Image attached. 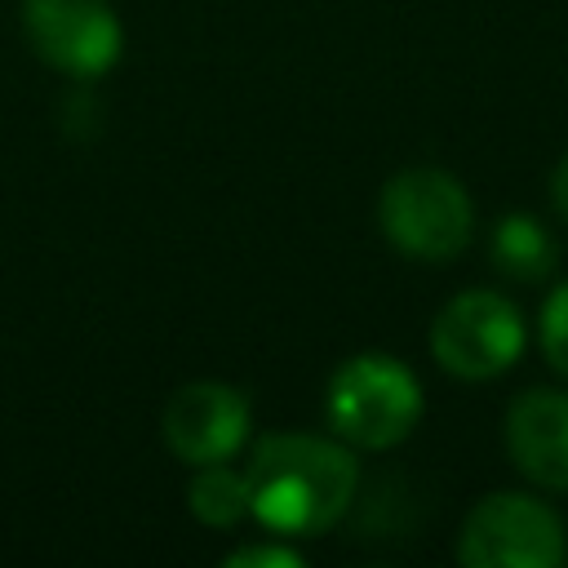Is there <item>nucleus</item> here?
Returning <instances> with one entry per match:
<instances>
[{
  "mask_svg": "<svg viewBox=\"0 0 568 568\" xmlns=\"http://www.w3.org/2000/svg\"><path fill=\"white\" fill-rule=\"evenodd\" d=\"M248 515L280 537H315L355 501V457L320 435H266L248 466Z\"/></svg>",
  "mask_w": 568,
  "mask_h": 568,
  "instance_id": "obj_1",
  "label": "nucleus"
},
{
  "mask_svg": "<svg viewBox=\"0 0 568 568\" xmlns=\"http://www.w3.org/2000/svg\"><path fill=\"white\" fill-rule=\"evenodd\" d=\"M386 240L417 262H453L475 231L466 186L448 169H399L377 195Z\"/></svg>",
  "mask_w": 568,
  "mask_h": 568,
  "instance_id": "obj_2",
  "label": "nucleus"
},
{
  "mask_svg": "<svg viewBox=\"0 0 568 568\" xmlns=\"http://www.w3.org/2000/svg\"><path fill=\"white\" fill-rule=\"evenodd\" d=\"M324 413L346 444L390 448L413 435L422 417V386L399 359L382 351H364L333 373Z\"/></svg>",
  "mask_w": 568,
  "mask_h": 568,
  "instance_id": "obj_3",
  "label": "nucleus"
},
{
  "mask_svg": "<svg viewBox=\"0 0 568 568\" xmlns=\"http://www.w3.org/2000/svg\"><path fill=\"white\" fill-rule=\"evenodd\" d=\"M457 559L466 568H564V519L528 493H488L470 506L457 532Z\"/></svg>",
  "mask_w": 568,
  "mask_h": 568,
  "instance_id": "obj_4",
  "label": "nucleus"
},
{
  "mask_svg": "<svg viewBox=\"0 0 568 568\" xmlns=\"http://www.w3.org/2000/svg\"><path fill=\"white\" fill-rule=\"evenodd\" d=\"M524 315L493 288L457 293L430 324V355L462 382H488L524 355Z\"/></svg>",
  "mask_w": 568,
  "mask_h": 568,
  "instance_id": "obj_5",
  "label": "nucleus"
},
{
  "mask_svg": "<svg viewBox=\"0 0 568 568\" xmlns=\"http://www.w3.org/2000/svg\"><path fill=\"white\" fill-rule=\"evenodd\" d=\"M27 44L71 80H98L120 62L124 31L106 0H22Z\"/></svg>",
  "mask_w": 568,
  "mask_h": 568,
  "instance_id": "obj_6",
  "label": "nucleus"
},
{
  "mask_svg": "<svg viewBox=\"0 0 568 568\" xmlns=\"http://www.w3.org/2000/svg\"><path fill=\"white\" fill-rule=\"evenodd\" d=\"M253 408L226 382H191L164 408V444L186 466L231 462L248 439Z\"/></svg>",
  "mask_w": 568,
  "mask_h": 568,
  "instance_id": "obj_7",
  "label": "nucleus"
},
{
  "mask_svg": "<svg viewBox=\"0 0 568 568\" xmlns=\"http://www.w3.org/2000/svg\"><path fill=\"white\" fill-rule=\"evenodd\" d=\"M506 453L519 475L568 493V390L532 386L506 408Z\"/></svg>",
  "mask_w": 568,
  "mask_h": 568,
  "instance_id": "obj_8",
  "label": "nucleus"
},
{
  "mask_svg": "<svg viewBox=\"0 0 568 568\" xmlns=\"http://www.w3.org/2000/svg\"><path fill=\"white\" fill-rule=\"evenodd\" d=\"M493 266L515 284H541L559 266V248L537 217L506 213L493 226Z\"/></svg>",
  "mask_w": 568,
  "mask_h": 568,
  "instance_id": "obj_9",
  "label": "nucleus"
},
{
  "mask_svg": "<svg viewBox=\"0 0 568 568\" xmlns=\"http://www.w3.org/2000/svg\"><path fill=\"white\" fill-rule=\"evenodd\" d=\"M186 501H191V515L209 528H235L244 515H248V484H244V470H231L226 462H213V466H200V475L191 479L186 488Z\"/></svg>",
  "mask_w": 568,
  "mask_h": 568,
  "instance_id": "obj_10",
  "label": "nucleus"
},
{
  "mask_svg": "<svg viewBox=\"0 0 568 568\" xmlns=\"http://www.w3.org/2000/svg\"><path fill=\"white\" fill-rule=\"evenodd\" d=\"M541 351L546 364L568 377V280L555 284L550 297L541 302Z\"/></svg>",
  "mask_w": 568,
  "mask_h": 568,
  "instance_id": "obj_11",
  "label": "nucleus"
},
{
  "mask_svg": "<svg viewBox=\"0 0 568 568\" xmlns=\"http://www.w3.org/2000/svg\"><path fill=\"white\" fill-rule=\"evenodd\" d=\"M226 568H302V555L288 550L284 541H262V546H240L226 555Z\"/></svg>",
  "mask_w": 568,
  "mask_h": 568,
  "instance_id": "obj_12",
  "label": "nucleus"
},
{
  "mask_svg": "<svg viewBox=\"0 0 568 568\" xmlns=\"http://www.w3.org/2000/svg\"><path fill=\"white\" fill-rule=\"evenodd\" d=\"M550 204H555V213L568 222V155L555 164V173H550Z\"/></svg>",
  "mask_w": 568,
  "mask_h": 568,
  "instance_id": "obj_13",
  "label": "nucleus"
}]
</instances>
